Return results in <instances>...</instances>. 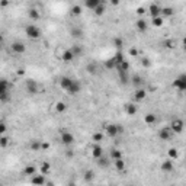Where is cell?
<instances>
[{
	"label": "cell",
	"mask_w": 186,
	"mask_h": 186,
	"mask_svg": "<svg viewBox=\"0 0 186 186\" xmlns=\"http://www.w3.org/2000/svg\"><path fill=\"white\" fill-rule=\"evenodd\" d=\"M105 133H106L108 137L116 138L118 135H121V134L124 133V128H122V125H119V124H108V125L105 126Z\"/></svg>",
	"instance_id": "cell-1"
},
{
	"label": "cell",
	"mask_w": 186,
	"mask_h": 186,
	"mask_svg": "<svg viewBox=\"0 0 186 186\" xmlns=\"http://www.w3.org/2000/svg\"><path fill=\"white\" fill-rule=\"evenodd\" d=\"M25 35H26L29 40H38L41 38V29L38 25L35 23H29L25 26Z\"/></svg>",
	"instance_id": "cell-2"
},
{
	"label": "cell",
	"mask_w": 186,
	"mask_h": 186,
	"mask_svg": "<svg viewBox=\"0 0 186 186\" xmlns=\"http://www.w3.org/2000/svg\"><path fill=\"white\" fill-rule=\"evenodd\" d=\"M172 86L176 90H179V92H186V73L179 74L176 79L173 80Z\"/></svg>",
	"instance_id": "cell-3"
},
{
	"label": "cell",
	"mask_w": 186,
	"mask_h": 186,
	"mask_svg": "<svg viewBox=\"0 0 186 186\" xmlns=\"http://www.w3.org/2000/svg\"><path fill=\"white\" fill-rule=\"evenodd\" d=\"M25 90H26V93H29V95H36L38 90H40L38 83L33 79H28L26 81H25Z\"/></svg>",
	"instance_id": "cell-4"
},
{
	"label": "cell",
	"mask_w": 186,
	"mask_h": 186,
	"mask_svg": "<svg viewBox=\"0 0 186 186\" xmlns=\"http://www.w3.org/2000/svg\"><path fill=\"white\" fill-rule=\"evenodd\" d=\"M170 129H172L174 134H180L183 129H185V122L179 118H176V119L172 121V124H170Z\"/></svg>",
	"instance_id": "cell-5"
},
{
	"label": "cell",
	"mask_w": 186,
	"mask_h": 186,
	"mask_svg": "<svg viewBox=\"0 0 186 186\" xmlns=\"http://www.w3.org/2000/svg\"><path fill=\"white\" fill-rule=\"evenodd\" d=\"M60 140L64 146H71L74 143V135L70 133V131H63L60 135Z\"/></svg>",
	"instance_id": "cell-6"
},
{
	"label": "cell",
	"mask_w": 186,
	"mask_h": 186,
	"mask_svg": "<svg viewBox=\"0 0 186 186\" xmlns=\"http://www.w3.org/2000/svg\"><path fill=\"white\" fill-rule=\"evenodd\" d=\"M10 50H12L15 54H25L26 45H25L23 42H20V41H15V42H12V45H10Z\"/></svg>",
	"instance_id": "cell-7"
},
{
	"label": "cell",
	"mask_w": 186,
	"mask_h": 186,
	"mask_svg": "<svg viewBox=\"0 0 186 186\" xmlns=\"http://www.w3.org/2000/svg\"><path fill=\"white\" fill-rule=\"evenodd\" d=\"M73 83H74V79H71V77H67V76H63L60 79V87L63 89V90H68L70 87L73 86Z\"/></svg>",
	"instance_id": "cell-8"
},
{
	"label": "cell",
	"mask_w": 186,
	"mask_h": 186,
	"mask_svg": "<svg viewBox=\"0 0 186 186\" xmlns=\"http://www.w3.org/2000/svg\"><path fill=\"white\" fill-rule=\"evenodd\" d=\"M74 58H76V54L73 53L71 46H70V48H67V50H64L63 54H61V60L64 61V63H70V61H73Z\"/></svg>",
	"instance_id": "cell-9"
},
{
	"label": "cell",
	"mask_w": 186,
	"mask_h": 186,
	"mask_svg": "<svg viewBox=\"0 0 186 186\" xmlns=\"http://www.w3.org/2000/svg\"><path fill=\"white\" fill-rule=\"evenodd\" d=\"M148 13L151 16V19L153 18H157V16H161V7L159 5H156V3H151L150 7H148Z\"/></svg>",
	"instance_id": "cell-10"
},
{
	"label": "cell",
	"mask_w": 186,
	"mask_h": 186,
	"mask_svg": "<svg viewBox=\"0 0 186 186\" xmlns=\"http://www.w3.org/2000/svg\"><path fill=\"white\" fill-rule=\"evenodd\" d=\"M92 156H93V159H96V160L103 156V148L100 147L99 143H95L92 146Z\"/></svg>",
	"instance_id": "cell-11"
},
{
	"label": "cell",
	"mask_w": 186,
	"mask_h": 186,
	"mask_svg": "<svg viewBox=\"0 0 186 186\" xmlns=\"http://www.w3.org/2000/svg\"><path fill=\"white\" fill-rule=\"evenodd\" d=\"M160 167H161V170H163V172L170 173V172L174 170V163H173L172 159H167V160H164V161L161 163V166Z\"/></svg>",
	"instance_id": "cell-12"
},
{
	"label": "cell",
	"mask_w": 186,
	"mask_h": 186,
	"mask_svg": "<svg viewBox=\"0 0 186 186\" xmlns=\"http://www.w3.org/2000/svg\"><path fill=\"white\" fill-rule=\"evenodd\" d=\"M31 182L32 183H35V185H45L46 183V179H45V174H33L32 179H31Z\"/></svg>",
	"instance_id": "cell-13"
},
{
	"label": "cell",
	"mask_w": 186,
	"mask_h": 186,
	"mask_svg": "<svg viewBox=\"0 0 186 186\" xmlns=\"http://www.w3.org/2000/svg\"><path fill=\"white\" fill-rule=\"evenodd\" d=\"M135 28H137V31L140 33H144L147 31V28H148V23H147L144 19H138L135 22Z\"/></svg>",
	"instance_id": "cell-14"
},
{
	"label": "cell",
	"mask_w": 186,
	"mask_h": 186,
	"mask_svg": "<svg viewBox=\"0 0 186 186\" xmlns=\"http://www.w3.org/2000/svg\"><path fill=\"white\" fill-rule=\"evenodd\" d=\"M170 126L169 128H161L159 131V138L160 140H163V141H169L170 140Z\"/></svg>",
	"instance_id": "cell-15"
},
{
	"label": "cell",
	"mask_w": 186,
	"mask_h": 186,
	"mask_svg": "<svg viewBox=\"0 0 186 186\" xmlns=\"http://www.w3.org/2000/svg\"><path fill=\"white\" fill-rule=\"evenodd\" d=\"M147 96V92L144 89H137L135 93H134V100L135 102H141V100H144Z\"/></svg>",
	"instance_id": "cell-16"
},
{
	"label": "cell",
	"mask_w": 186,
	"mask_h": 186,
	"mask_svg": "<svg viewBox=\"0 0 186 186\" xmlns=\"http://www.w3.org/2000/svg\"><path fill=\"white\" fill-rule=\"evenodd\" d=\"M102 2H103V0H84V6H86L89 10H95Z\"/></svg>",
	"instance_id": "cell-17"
},
{
	"label": "cell",
	"mask_w": 186,
	"mask_h": 186,
	"mask_svg": "<svg viewBox=\"0 0 186 186\" xmlns=\"http://www.w3.org/2000/svg\"><path fill=\"white\" fill-rule=\"evenodd\" d=\"M124 111H125V113H128V116H133L137 113V105L135 103H126L124 106Z\"/></svg>",
	"instance_id": "cell-18"
},
{
	"label": "cell",
	"mask_w": 186,
	"mask_h": 186,
	"mask_svg": "<svg viewBox=\"0 0 186 186\" xmlns=\"http://www.w3.org/2000/svg\"><path fill=\"white\" fill-rule=\"evenodd\" d=\"M80 90H81V84H80L77 80H74V83H73V86L70 87L68 90H67V93H70V95H77V93H80Z\"/></svg>",
	"instance_id": "cell-19"
},
{
	"label": "cell",
	"mask_w": 186,
	"mask_h": 186,
	"mask_svg": "<svg viewBox=\"0 0 186 186\" xmlns=\"http://www.w3.org/2000/svg\"><path fill=\"white\" fill-rule=\"evenodd\" d=\"M23 174H26V176H33V174H36V167L33 166V164L25 166L23 167Z\"/></svg>",
	"instance_id": "cell-20"
},
{
	"label": "cell",
	"mask_w": 186,
	"mask_h": 186,
	"mask_svg": "<svg viewBox=\"0 0 186 186\" xmlns=\"http://www.w3.org/2000/svg\"><path fill=\"white\" fill-rule=\"evenodd\" d=\"M174 15V9L170 6H166V7H161V16L163 18H170Z\"/></svg>",
	"instance_id": "cell-21"
},
{
	"label": "cell",
	"mask_w": 186,
	"mask_h": 186,
	"mask_svg": "<svg viewBox=\"0 0 186 186\" xmlns=\"http://www.w3.org/2000/svg\"><path fill=\"white\" fill-rule=\"evenodd\" d=\"M156 121H157V116L154 113H147L146 116H144V122H146L147 125H154Z\"/></svg>",
	"instance_id": "cell-22"
},
{
	"label": "cell",
	"mask_w": 186,
	"mask_h": 186,
	"mask_svg": "<svg viewBox=\"0 0 186 186\" xmlns=\"http://www.w3.org/2000/svg\"><path fill=\"white\" fill-rule=\"evenodd\" d=\"M103 66H105L106 70H115V68H116V61H115L113 57H111V58H108V60L105 61V64H103Z\"/></svg>",
	"instance_id": "cell-23"
},
{
	"label": "cell",
	"mask_w": 186,
	"mask_h": 186,
	"mask_svg": "<svg viewBox=\"0 0 186 186\" xmlns=\"http://www.w3.org/2000/svg\"><path fill=\"white\" fill-rule=\"evenodd\" d=\"M105 12H106V6H105V3H103V2H102L99 6L93 10V13L96 15V16H103V15H105Z\"/></svg>",
	"instance_id": "cell-24"
},
{
	"label": "cell",
	"mask_w": 186,
	"mask_h": 186,
	"mask_svg": "<svg viewBox=\"0 0 186 186\" xmlns=\"http://www.w3.org/2000/svg\"><path fill=\"white\" fill-rule=\"evenodd\" d=\"M113 164H115V169H116V170H119V172H122V170L125 169V161H124L122 157H121V159L113 160Z\"/></svg>",
	"instance_id": "cell-25"
},
{
	"label": "cell",
	"mask_w": 186,
	"mask_h": 186,
	"mask_svg": "<svg viewBox=\"0 0 186 186\" xmlns=\"http://www.w3.org/2000/svg\"><path fill=\"white\" fill-rule=\"evenodd\" d=\"M29 18H31V20H33V22H38L41 18V15L36 9H31V10H29Z\"/></svg>",
	"instance_id": "cell-26"
},
{
	"label": "cell",
	"mask_w": 186,
	"mask_h": 186,
	"mask_svg": "<svg viewBox=\"0 0 186 186\" xmlns=\"http://www.w3.org/2000/svg\"><path fill=\"white\" fill-rule=\"evenodd\" d=\"M70 15H71V16H80V15H81V6H79V5L71 6L70 7Z\"/></svg>",
	"instance_id": "cell-27"
},
{
	"label": "cell",
	"mask_w": 186,
	"mask_h": 186,
	"mask_svg": "<svg viewBox=\"0 0 186 186\" xmlns=\"http://www.w3.org/2000/svg\"><path fill=\"white\" fill-rule=\"evenodd\" d=\"M163 16H157V18H153L151 19V25H153L154 28H160L161 25H163Z\"/></svg>",
	"instance_id": "cell-28"
},
{
	"label": "cell",
	"mask_w": 186,
	"mask_h": 186,
	"mask_svg": "<svg viewBox=\"0 0 186 186\" xmlns=\"http://www.w3.org/2000/svg\"><path fill=\"white\" fill-rule=\"evenodd\" d=\"M92 140H93V143H102L105 140V135L102 133H95L92 135Z\"/></svg>",
	"instance_id": "cell-29"
},
{
	"label": "cell",
	"mask_w": 186,
	"mask_h": 186,
	"mask_svg": "<svg viewBox=\"0 0 186 186\" xmlns=\"http://www.w3.org/2000/svg\"><path fill=\"white\" fill-rule=\"evenodd\" d=\"M113 58H115V61H116V66L125 60V58H124V54H122V51H121V50H118V51H116V54L113 55ZM115 70H116V68H115Z\"/></svg>",
	"instance_id": "cell-30"
},
{
	"label": "cell",
	"mask_w": 186,
	"mask_h": 186,
	"mask_svg": "<svg viewBox=\"0 0 186 186\" xmlns=\"http://www.w3.org/2000/svg\"><path fill=\"white\" fill-rule=\"evenodd\" d=\"M55 111H57L58 113L66 112V111H67V105L64 103V102H58V103L55 105Z\"/></svg>",
	"instance_id": "cell-31"
},
{
	"label": "cell",
	"mask_w": 186,
	"mask_h": 186,
	"mask_svg": "<svg viewBox=\"0 0 186 186\" xmlns=\"http://www.w3.org/2000/svg\"><path fill=\"white\" fill-rule=\"evenodd\" d=\"M71 50H73V53L76 54V57H80V55L83 54V46L81 45H73Z\"/></svg>",
	"instance_id": "cell-32"
},
{
	"label": "cell",
	"mask_w": 186,
	"mask_h": 186,
	"mask_svg": "<svg viewBox=\"0 0 186 186\" xmlns=\"http://www.w3.org/2000/svg\"><path fill=\"white\" fill-rule=\"evenodd\" d=\"M70 33L73 35L74 38H80V36H81V28H71V29H70Z\"/></svg>",
	"instance_id": "cell-33"
},
{
	"label": "cell",
	"mask_w": 186,
	"mask_h": 186,
	"mask_svg": "<svg viewBox=\"0 0 186 186\" xmlns=\"http://www.w3.org/2000/svg\"><path fill=\"white\" fill-rule=\"evenodd\" d=\"M108 164H109V160H108V159H105L103 156L98 159V166H99V167H106Z\"/></svg>",
	"instance_id": "cell-34"
},
{
	"label": "cell",
	"mask_w": 186,
	"mask_h": 186,
	"mask_svg": "<svg viewBox=\"0 0 186 186\" xmlns=\"http://www.w3.org/2000/svg\"><path fill=\"white\" fill-rule=\"evenodd\" d=\"M41 141H32L31 143V150H33V151H41Z\"/></svg>",
	"instance_id": "cell-35"
},
{
	"label": "cell",
	"mask_w": 186,
	"mask_h": 186,
	"mask_svg": "<svg viewBox=\"0 0 186 186\" xmlns=\"http://www.w3.org/2000/svg\"><path fill=\"white\" fill-rule=\"evenodd\" d=\"M177 157H179V153H177V150H176V148H170V150H169V159L176 160Z\"/></svg>",
	"instance_id": "cell-36"
},
{
	"label": "cell",
	"mask_w": 186,
	"mask_h": 186,
	"mask_svg": "<svg viewBox=\"0 0 186 186\" xmlns=\"http://www.w3.org/2000/svg\"><path fill=\"white\" fill-rule=\"evenodd\" d=\"M96 68H98V67H96V64H95V63H89V64H87V67H86L87 73H90V74L96 73Z\"/></svg>",
	"instance_id": "cell-37"
},
{
	"label": "cell",
	"mask_w": 186,
	"mask_h": 186,
	"mask_svg": "<svg viewBox=\"0 0 186 186\" xmlns=\"http://www.w3.org/2000/svg\"><path fill=\"white\" fill-rule=\"evenodd\" d=\"M111 157H112V160L121 159V157H122V153H121L119 150H112V151H111Z\"/></svg>",
	"instance_id": "cell-38"
},
{
	"label": "cell",
	"mask_w": 186,
	"mask_h": 186,
	"mask_svg": "<svg viewBox=\"0 0 186 186\" xmlns=\"http://www.w3.org/2000/svg\"><path fill=\"white\" fill-rule=\"evenodd\" d=\"M50 169H51V167H50L48 163H42V166H41V173H42V174H46V173L50 172Z\"/></svg>",
	"instance_id": "cell-39"
},
{
	"label": "cell",
	"mask_w": 186,
	"mask_h": 186,
	"mask_svg": "<svg viewBox=\"0 0 186 186\" xmlns=\"http://www.w3.org/2000/svg\"><path fill=\"white\" fill-rule=\"evenodd\" d=\"M7 143H9V138H7L6 135H3L2 140H0V147H2V148H5V147L7 146Z\"/></svg>",
	"instance_id": "cell-40"
},
{
	"label": "cell",
	"mask_w": 186,
	"mask_h": 186,
	"mask_svg": "<svg viewBox=\"0 0 186 186\" xmlns=\"http://www.w3.org/2000/svg\"><path fill=\"white\" fill-rule=\"evenodd\" d=\"M164 46H166L167 50H173V48H174V42H173L172 40L164 41Z\"/></svg>",
	"instance_id": "cell-41"
},
{
	"label": "cell",
	"mask_w": 186,
	"mask_h": 186,
	"mask_svg": "<svg viewBox=\"0 0 186 186\" xmlns=\"http://www.w3.org/2000/svg\"><path fill=\"white\" fill-rule=\"evenodd\" d=\"M134 84H135V86H140V84H143V79H141L140 76H134Z\"/></svg>",
	"instance_id": "cell-42"
},
{
	"label": "cell",
	"mask_w": 186,
	"mask_h": 186,
	"mask_svg": "<svg viewBox=\"0 0 186 186\" xmlns=\"http://www.w3.org/2000/svg\"><path fill=\"white\" fill-rule=\"evenodd\" d=\"M141 63H143V66H144V67H150V66H151V61L148 60V58H146V57H144V58H141Z\"/></svg>",
	"instance_id": "cell-43"
},
{
	"label": "cell",
	"mask_w": 186,
	"mask_h": 186,
	"mask_svg": "<svg viewBox=\"0 0 186 186\" xmlns=\"http://www.w3.org/2000/svg\"><path fill=\"white\" fill-rule=\"evenodd\" d=\"M129 55H133V57H137V55H140V51L137 50V48H131V50H129Z\"/></svg>",
	"instance_id": "cell-44"
},
{
	"label": "cell",
	"mask_w": 186,
	"mask_h": 186,
	"mask_svg": "<svg viewBox=\"0 0 186 186\" xmlns=\"http://www.w3.org/2000/svg\"><path fill=\"white\" fill-rule=\"evenodd\" d=\"M113 44L118 46V48H121V46H122V40H121V38H115V40H113Z\"/></svg>",
	"instance_id": "cell-45"
},
{
	"label": "cell",
	"mask_w": 186,
	"mask_h": 186,
	"mask_svg": "<svg viewBox=\"0 0 186 186\" xmlns=\"http://www.w3.org/2000/svg\"><path fill=\"white\" fill-rule=\"evenodd\" d=\"M84 179H86L87 182H90V180L93 179V174H92V172H86V174H84Z\"/></svg>",
	"instance_id": "cell-46"
},
{
	"label": "cell",
	"mask_w": 186,
	"mask_h": 186,
	"mask_svg": "<svg viewBox=\"0 0 186 186\" xmlns=\"http://www.w3.org/2000/svg\"><path fill=\"white\" fill-rule=\"evenodd\" d=\"M146 13V9L144 7H137V15L138 16H141V15H144Z\"/></svg>",
	"instance_id": "cell-47"
},
{
	"label": "cell",
	"mask_w": 186,
	"mask_h": 186,
	"mask_svg": "<svg viewBox=\"0 0 186 186\" xmlns=\"http://www.w3.org/2000/svg\"><path fill=\"white\" fill-rule=\"evenodd\" d=\"M0 133L2 134L6 133V124H5V122H0Z\"/></svg>",
	"instance_id": "cell-48"
},
{
	"label": "cell",
	"mask_w": 186,
	"mask_h": 186,
	"mask_svg": "<svg viewBox=\"0 0 186 186\" xmlns=\"http://www.w3.org/2000/svg\"><path fill=\"white\" fill-rule=\"evenodd\" d=\"M48 148H50V144H48V143H42V144H41V151H42V150H48Z\"/></svg>",
	"instance_id": "cell-49"
},
{
	"label": "cell",
	"mask_w": 186,
	"mask_h": 186,
	"mask_svg": "<svg viewBox=\"0 0 186 186\" xmlns=\"http://www.w3.org/2000/svg\"><path fill=\"white\" fill-rule=\"evenodd\" d=\"M111 2H112L113 6H118V5H119V0H111Z\"/></svg>",
	"instance_id": "cell-50"
},
{
	"label": "cell",
	"mask_w": 186,
	"mask_h": 186,
	"mask_svg": "<svg viewBox=\"0 0 186 186\" xmlns=\"http://www.w3.org/2000/svg\"><path fill=\"white\" fill-rule=\"evenodd\" d=\"M2 6H3V7L7 6V0H3V2H2Z\"/></svg>",
	"instance_id": "cell-51"
},
{
	"label": "cell",
	"mask_w": 186,
	"mask_h": 186,
	"mask_svg": "<svg viewBox=\"0 0 186 186\" xmlns=\"http://www.w3.org/2000/svg\"><path fill=\"white\" fill-rule=\"evenodd\" d=\"M183 50H185V51H186V36H185V38H183Z\"/></svg>",
	"instance_id": "cell-52"
}]
</instances>
